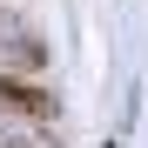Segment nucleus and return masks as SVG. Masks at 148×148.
I'll return each instance as SVG.
<instances>
[{
	"label": "nucleus",
	"mask_w": 148,
	"mask_h": 148,
	"mask_svg": "<svg viewBox=\"0 0 148 148\" xmlns=\"http://www.w3.org/2000/svg\"><path fill=\"white\" fill-rule=\"evenodd\" d=\"M0 114L47 128V121L61 114V101H54V88H47L40 74H7V67H0Z\"/></svg>",
	"instance_id": "f257e3e1"
},
{
	"label": "nucleus",
	"mask_w": 148,
	"mask_h": 148,
	"mask_svg": "<svg viewBox=\"0 0 148 148\" xmlns=\"http://www.w3.org/2000/svg\"><path fill=\"white\" fill-rule=\"evenodd\" d=\"M47 61H54V47H47L40 34H27V27H14L7 40H0V67L7 74H47Z\"/></svg>",
	"instance_id": "f03ea898"
},
{
	"label": "nucleus",
	"mask_w": 148,
	"mask_h": 148,
	"mask_svg": "<svg viewBox=\"0 0 148 148\" xmlns=\"http://www.w3.org/2000/svg\"><path fill=\"white\" fill-rule=\"evenodd\" d=\"M0 148H47L40 135H0Z\"/></svg>",
	"instance_id": "7ed1b4c3"
}]
</instances>
